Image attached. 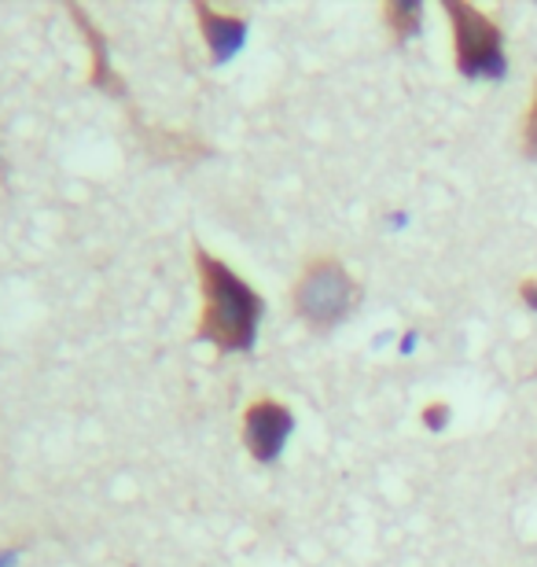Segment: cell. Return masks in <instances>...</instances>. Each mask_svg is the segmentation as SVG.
I'll list each match as a JSON object with an SVG mask.
<instances>
[{"instance_id":"cell-1","label":"cell","mask_w":537,"mask_h":567,"mask_svg":"<svg viewBox=\"0 0 537 567\" xmlns=\"http://www.w3.org/2000/svg\"><path fill=\"white\" fill-rule=\"evenodd\" d=\"M192 262H196V277L203 291V313L196 336L214 343L217 350H250L258 339L261 313H266L261 295L233 266L210 255L207 247L196 244Z\"/></svg>"},{"instance_id":"cell-2","label":"cell","mask_w":537,"mask_h":567,"mask_svg":"<svg viewBox=\"0 0 537 567\" xmlns=\"http://www.w3.org/2000/svg\"><path fill=\"white\" fill-rule=\"evenodd\" d=\"M361 302V284L353 280L347 262L335 255H313L299 269V280L291 288V306L310 328H335Z\"/></svg>"},{"instance_id":"cell-3","label":"cell","mask_w":537,"mask_h":567,"mask_svg":"<svg viewBox=\"0 0 537 567\" xmlns=\"http://www.w3.org/2000/svg\"><path fill=\"white\" fill-rule=\"evenodd\" d=\"M442 11L453 30L456 71L464 78H475V82H497V78H505L508 52H505L500 19L489 16L478 4H467V0H445Z\"/></svg>"},{"instance_id":"cell-4","label":"cell","mask_w":537,"mask_h":567,"mask_svg":"<svg viewBox=\"0 0 537 567\" xmlns=\"http://www.w3.org/2000/svg\"><path fill=\"white\" fill-rule=\"evenodd\" d=\"M295 431V413L272 394H261L244 410V446L258 464H272L288 446Z\"/></svg>"},{"instance_id":"cell-5","label":"cell","mask_w":537,"mask_h":567,"mask_svg":"<svg viewBox=\"0 0 537 567\" xmlns=\"http://www.w3.org/2000/svg\"><path fill=\"white\" fill-rule=\"evenodd\" d=\"M196 22H199V33H203V41H207L214 63H228L244 49L247 16H239V11H221L207 4V0H196Z\"/></svg>"},{"instance_id":"cell-6","label":"cell","mask_w":537,"mask_h":567,"mask_svg":"<svg viewBox=\"0 0 537 567\" xmlns=\"http://www.w3.org/2000/svg\"><path fill=\"white\" fill-rule=\"evenodd\" d=\"M71 16H74L78 27H82V38L89 41V49H93V74H89V85L107 89V93L122 96V89H125V85H122V78L114 74V66H111V60H107V38H104V30H100L96 22L89 19L78 4H71Z\"/></svg>"},{"instance_id":"cell-7","label":"cell","mask_w":537,"mask_h":567,"mask_svg":"<svg viewBox=\"0 0 537 567\" xmlns=\"http://www.w3.org/2000/svg\"><path fill=\"white\" fill-rule=\"evenodd\" d=\"M383 27L394 41H413L420 27H424V4H413V0H386Z\"/></svg>"},{"instance_id":"cell-8","label":"cell","mask_w":537,"mask_h":567,"mask_svg":"<svg viewBox=\"0 0 537 567\" xmlns=\"http://www.w3.org/2000/svg\"><path fill=\"white\" fill-rule=\"evenodd\" d=\"M523 152L530 158H537V78H534V96H530V107L523 115Z\"/></svg>"},{"instance_id":"cell-9","label":"cell","mask_w":537,"mask_h":567,"mask_svg":"<svg viewBox=\"0 0 537 567\" xmlns=\"http://www.w3.org/2000/svg\"><path fill=\"white\" fill-rule=\"evenodd\" d=\"M450 416H453V405L442 402V399H434V402L424 405V410H420V424L431 427V431H442L445 424H450Z\"/></svg>"},{"instance_id":"cell-10","label":"cell","mask_w":537,"mask_h":567,"mask_svg":"<svg viewBox=\"0 0 537 567\" xmlns=\"http://www.w3.org/2000/svg\"><path fill=\"white\" fill-rule=\"evenodd\" d=\"M519 299H523V306H527V310L537 313V274L519 280Z\"/></svg>"}]
</instances>
